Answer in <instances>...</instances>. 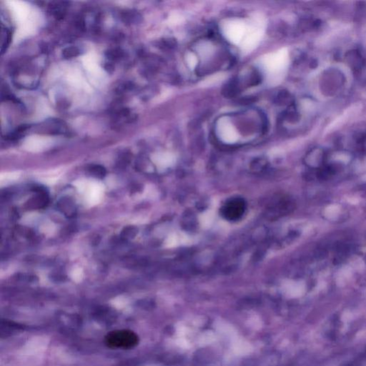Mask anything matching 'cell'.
Returning a JSON list of instances; mask_svg holds the SVG:
<instances>
[{"instance_id": "5", "label": "cell", "mask_w": 366, "mask_h": 366, "mask_svg": "<svg viewBox=\"0 0 366 366\" xmlns=\"http://www.w3.org/2000/svg\"><path fill=\"white\" fill-rule=\"evenodd\" d=\"M88 172L92 176L100 179H103L106 175V170L105 167L99 165H92L88 167Z\"/></svg>"}, {"instance_id": "2", "label": "cell", "mask_w": 366, "mask_h": 366, "mask_svg": "<svg viewBox=\"0 0 366 366\" xmlns=\"http://www.w3.org/2000/svg\"><path fill=\"white\" fill-rule=\"evenodd\" d=\"M246 209V203L242 198H234L227 201L220 210L221 215L230 221L240 219Z\"/></svg>"}, {"instance_id": "1", "label": "cell", "mask_w": 366, "mask_h": 366, "mask_svg": "<svg viewBox=\"0 0 366 366\" xmlns=\"http://www.w3.org/2000/svg\"><path fill=\"white\" fill-rule=\"evenodd\" d=\"M105 344L112 349H131L138 343L137 334L132 330H118L109 332L105 337Z\"/></svg>"}, {"instance_id": "7", "label": "cell", "mask_w": 366, "mask_h": 366, "mask_svg": "<svg viewBox=\"0 0 366 366\" xmlns=\"http://www.w3.org/2000/svg\"><path fill=\"white\" fill-rule=\"evenodd\" d=\"M137 232H138V230L135 226L126 227L122 231L121 238L124 240L134 238L136 236Z\"/></svg>"}, {"instance_id": "9", "label": "cell", "mask_w": 366, "mask_h": 366, "mask_svg": "<svg viewBox=\"0 0 366 366\" xmlns=\"http://www.w3.org/2000/svg\"><path fill=\"white\" fill-rule=\"evenodd\" d=\"M107 57L111 60H117L123 56V52L120 49H112L107 52Z\"/></svg>"}, {"instance_id": "4", "label": "cell", "mask_w": 366, "mask_h": 366, "mask_svg": "<svg viewBox=\"0 0 366 366\" xmlns=\"http://www.w3.org/2000/svg\"><path fill=\"white\" fill-rule=\"evenodd\" d=\"M57 210L67 218H74L77 213L75 204L72 198L64 197L57 203Z\"/></svg>"}, {"instance_id": "8", "label": "cell", "mask_w": 366, "mask_h": 366, "mask_svg": "<svg viewBox=\"0 0 366 366\" xmlns=\"http://www.w3.org/2000/svg\"><path fill=\"white\" fill-rule=\"evenodd\" d=\"M80 50L76 47H70L68 48L65 49L63 50L64 57L67 58V59H70V58L75 57L80 55Z\"/></svg>"}, {"instance_id": "6", "label": "cell", "mask_w": 366, "mask_h": 366, "mask_svg": "<svg viewBox=\"0 0 366 366\" xmlns=\"http://www.w3.org/2000/svg\"><path fill=\"white\" fill-rule=\"evenodd\" d=\"M10 41H11V33L10 30L2 27L1 29V54H3L7 50V47L10 44Z\"/></svg>"}, {"instance_id": "3", "label": "cell", "mask_w": 366, "mask_h": 366, "mask_svg": "<svg viewBox=\"0 0 366 366\" xmlns=\"http://www.w3.org/2000/svg\"><path fill=\"white\" fill-rule=\"evenodd\" d=\"M34 191L37 193L36 196L33 197L27 202L29 209L44 208L49 202V197L45 189L42 187H35Z\"/></svg>"}]
</instances>
